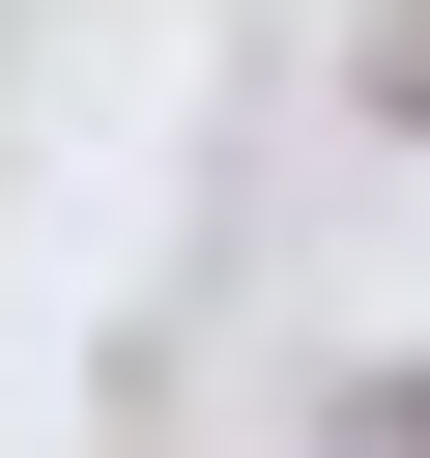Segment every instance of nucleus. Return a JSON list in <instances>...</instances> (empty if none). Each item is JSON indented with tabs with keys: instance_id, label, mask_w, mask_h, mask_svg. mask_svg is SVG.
<instances>
[{
	"instance_id": "2",
	"label": "nucleus",
	"mask_w": 430,
	"mask_h": 458,
	"mask_svg": "<svg viewBox=\"0 0 430 458\" xmlns=\"http://www.w3.org/2000/svg\"><path fill=\"white\" fill-rule=\"evenodd\" d=\"M373 114H430V29H401V57H373Z\"/></svg>"
},
{
	"instance_id": "1",
	"label": "nucleus",
	"mask_w": 430,
	"mask_h": 458,
	"mask_svg": "<svg viewBox=\"0 0 430 458\" xmlns=\"http://www.w3.org/2000/svg\"><path fill=\"white\" fill-rule=\"evenodd\" d=\"M344 458H430V372H373V401H344Z\"/></svg>"
}]
</instances>
